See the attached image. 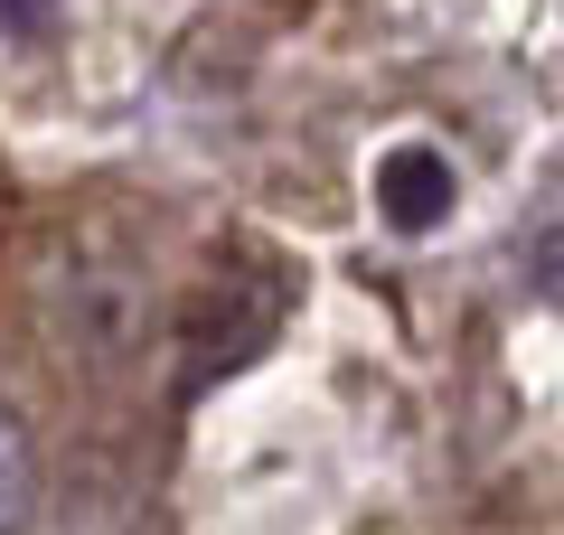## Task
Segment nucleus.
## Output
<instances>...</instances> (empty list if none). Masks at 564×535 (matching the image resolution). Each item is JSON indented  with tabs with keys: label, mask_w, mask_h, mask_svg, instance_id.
Returning <instances> with one entry per match:
<instances>
[{
	"label": "nucleus",
	"mask_w": 564,
	"mask_h": 535,
	"mask_svg": "<svg viewBox=\"0 0 564 535\" xmlns=\"http://www.w3.org/2000/svg\"><path fill=\"white\" fill-rule=\"evenodd\" d=\"M452 198H462V178H452V160L433 151V141H395V151L377 160V217L395 226V236H433V226L452 217Z\"/></svg>",
	"instance_id": "obj_1"
},
{
	"label": "nucleus",
	"mask_w": 564,
	"mask_h": 535,
	"mask_svg": "<svg viewBox=\"0 0 564 535\" xmlns=\"http://www.w3.org/2000/svg\"><path fill=\"white\" fill-rule=\"evenodd\" d=\"M29 516H39V441H29V423L0 404V535H20Z\"/></svg>",
	"instance_id": "obj_2"
},
{
	"label": "nucleus",
	"mask_w": 564,
	"mask_h": 535,
	"mask_svg": "<svg viewBox=\"0 0 564 535\" xmlns=\"http://www.w3.org/2000/svg\"><path fill=\"white\" fill-rule=\"evenodd\" d=\"M527 282L564 310V188L536 207V226H527Z\"/></svg>",
	"instance_id": "obj_3"
},
{
	"label": "nucleus",
	"mask_w": 564,
	"mask_h": 535,
	"mask_svg": "<svg viewBox=\"0 0 564 535\" xmlns=\"http://www.w3.org/2000/svg\"><path fill=\"white\" fill-rule=\"evenodd\" d=\"M47 20H57V0H0V29H10V39H39Z\"/></svg>",
	"instance_id": "obj_4"
}]
</instances>
